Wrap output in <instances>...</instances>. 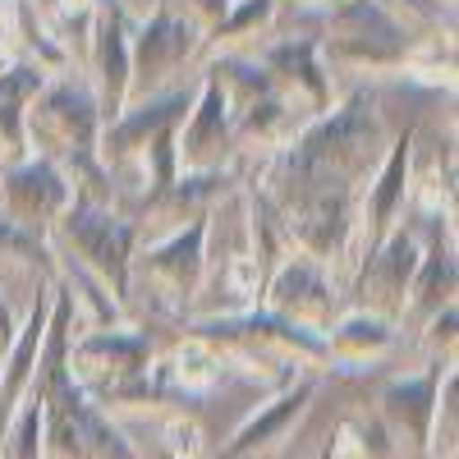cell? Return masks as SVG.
<instances>
[{"label": "cell", "mask_w": 459, "mask_h": 459, "mask_svg": "<svg viewBox=\"0 0 459 459\" xmlns=\"http://www.w3.org/2000/svg\"><path fill=\"white\" fill-rule=\"evenodd\" d=\"M386 157V129L368 97H350L326 106L313 125H303L294 143L281 147L272 166L266 203H290L303 194H354Z\"/></svg>", "instance_id": "6da1fadb"}, {"label": "cell", "mask_w": 459, "mask_h": 459, "mask_svg": "<svg viewBox=\"0 0 459 459\" xmlns=\"http://www.w3.org/2000/svg\"><path fill=\"white\" fill-rule=\"evenodd\" d=\"M23 129H28L32 157H47L69 170L83 161H97V138H101L97 97L69 79L42 83V92L23 106Z\"/></svg>", "instance_id": "7a4b0ae2"}, {"label": "cell", "mask_w": 459, "mask_h": 459, "mask_svg": "<svg viewBox=\"0 0 459 459\" xmlns=\"http://www.w3.org/2000/svg\"><path fill=\"white\" fill-rule=\"evenodd\" d=\"M317 56L326 69H395L409 60V32L381 0H340Z\"/></svg>", "instance_id": "3957f363"}, {"label": "cell", "mask_w": 459, "mask_h": 459, "mask_svg": "<svg viewBox=\"0 0 459 459\" xmlns=\"http://www.w3.org/2000/svg\"><path fill=\"white\" fill-rule=\"evenodd\" d=\"M51 239L65 244L69 257H79L74 266H83L88 276H97L115 299L129 294V262H134V244H138V225L115 216L101 203L74 198L65 207V216L56 221Z\"/></svg>", "instance_id": "277c9868"}, {"label": "cell", "mask_w": 459, "mask_h": 459, "mask_svg": "<svg viewBox=\"0 0 459 459\" xmlns=\"http://www.w3.org/2000/svg\"><path fill=\"white\" fill-rule=\"evenodd\" d=\"M207 235H212V216H194V221L166 230L157 244H147L143 257L129 262V281H134V272L147 276L161 308L194 303L203 290V276H207Z\"/></svg>", "instance_id": "5b68a950"}, {"label": "cell", "mask_w": 459, "mask_h": 459, "mask_svg": "<svg viewBox=\"0 0 459 459\" xmlns=\"http://www.w3.org/2000/svg\"><path fill=\"white\" fill-rule=\"evenodd\" d=\"M203 28H194L184 14L157 5L134 32H129V101L138 97H157L170 88L175 74L194 60Z\"/></svg>", "instance_id": "8992f818"}, {"label": "cell", "mask_w": 459, "mask_h": 459, "mask_svg": "<svg viewBox=\"0 0 459 459\" xmlns=\"http://www.w3.org/2000/svg\"><path fill=\"white\" fill-rule=\"evenodd\" d=\"M69 203H74V184L65 166L47 157H23L0 166V216L28 230V235L51 239V230Z\"/></svg>", "instance_id": "52a82bcc"}, {"label": "cell", "mask_w": 459, "mask_h": 459, "mask_svg": "<svg viewBox=\"0 0 459 459\" xmlns=\"http://www.w3.org/2000/svg\"><path fill=\"white\" fill-rule=\"evenodd\" d=\"M235 106L221 92L216 79H207L194 92V106H188L184 125L175 129V166L179 175H207V170H225L235 161Z\"/></svg>", "instance_id": "ba28073f"}, {"label": "cell", "mask_w": 459, "mask_h": 459, "mask_svg": "<svg viewBox=\"0 0 459 459\" xmlns=\"http://www.w3.org/2000/svg\"><path fill=\"white\" fill-rule=\"evenodd\" d=\"M276 212H281V225H285L294 253L313 257L322 266H335L344 257V248L354 244V235H359L354 194H303V198L281 203Z\"/></svg>", "instance_id": "9c48e42d"}, {"label": "cell", "mask_w": 459, "mask_h": 459, "mask_svg": "<svg viewBox=\"0 0 459 459\" xmlns=\"http://www.w3.org/2000/svg\"><path fill=\"white\" fill-rule=\"evenodd\" d=\"M423 257V244H418L413 230L404 225H391L381 235L368 257H363V272H359V294H363V313H377V317H400L404 308V290L413 281V266Z\"/></svg>", "instance_id": "30bf717a"}, {"label": "cell", "mask_w": 459, "mask_h": 459, "mask_svg": "<svg viewBox=\"0 0 459 459\" xmlns=\"http://www.w3.org/2000/svg\"><path fill=\"white\" fill-rule=\"evenodd\" d=\"M335 285L326 276V266L303 257V253H290L281 266L272 285H266V308H272L276 317L294 322V326H308V331H326L331 317H335Z\"/></svg>", "instance_id": "8fae6325"}, {"label": "cell", "mask_w": 459, "mask_h": 459, "mask_svg": "<svg viewBox=\"0 0 459 459\" xmlns=\"http://www.w3.org/2000/svg\"><path fill=\"white\" fill-rule=\"evenodd\" d=\"M92 69H97V110L101 125H110L115 115L129 106V19L120 10V0H110L92 14Z\"/></svg>", "instance_id": "7c38bea8"}, {"label": "cell", "mask_w": 459, "mask_h": 459, "mask_svg": "<svg viewBox=\"0 0 459 459\" xmlns=\"http://www.w3.org/2000/svg\"><path fill=\"white\" fill-rule=\"evenodd\" d=\"M262 69L272 79L276 97H285L294 110H299V101L313 106V115H322L331 106V74L317 56L313 37H290V42L262 51Z\"/></svg>", "instance_id": "4fadbf2b"}, {"label": "cell", "mask_w": 459, "mask_h": 459, "mask_svg": "<svg viewBox=\"0 0 459 459\" xmlns=\"http://www.w3.org/2000/svg\"><path fill=\"white\" fill-rule=\"evenodd\" d=\"M409 175H413V129H404L386 147V157H381V166L368 179V198H363V235H368V248L395 225V216H400V207L409 198Z\"/></svg>", "instance_id": "5bb4252c"}, {"label": "cell", "mask_w": 459, "mask_h": 459, "mask_svg": "<svg viewBox=\"0 0 459 459\" xmlns=\"http://www.w3.org/2000/svg\"><path fill=\"white\" fill-rule=\"evenodd\" d=\"M47 317H51V294L42 290L37 303H32V313L19 322L5 359H0V432H5V423L14 418L19 400L28 395L32 377H37V359H42V340H47Z\"/></svg>", "instance_id": "9a60e30c"}, {"label": "cell", "mask_w": 459, "mask_h": 459, "mask_svg": "<svg viewBox=\"0 0 459 459\" xmlns=\"http://www.w3.org/2000/svg\"><path fill=\"white\" fill-rule=\"evenodd\" d=\"M446 368L432 363L428 372L386 381V391H381V413H386V423H395L400 432H409L413 446H423V450L432 441V413H437V391H441Z\"/></svg>", "instance_id": "2e32d148"}, {"label": "cell", "mask_w": 459, "mask_h": 459, "mask_svg": "<svg viewBox=\"0 0 459 459\" xmlns=\"http://www.w3.org/2000/svg\"><path fill=\"white\" fill-rule=\"evenodd\" d=\"M74 363L88 377H138L152 363V344L147 335L129 331V326H97L74 344Z\"/></svg>", "instance_id": "e0dca14e"}, {"label": "cell", "mask_w": 459, "mask_h": 459, "mask_svg": "<svg viewBox=\"0 0 459 459\" xmlns=\"http://www.w3.org/2000/svg\"><path fill=\"white\" fill-rule=\"evenodd\" d=\"M446 303H455V248L437 239L413 266V281L404 290L400 317H423L428 322L437 308H446Z\"/></svg>", "instance_id": "ac0fdd59"}, {"label": "cell", "mask_w": 459, "mask_h": 459, "mask_svg": "<svg viewBox=\"0 0 459 459\" xmlns=\"http://www.w3.org/2000/svg\"><path fill=\"white\" fill-rule=\"evenodd\" d=\"M308 400H313V381H294L285 395H276L266 409H257V413L248 418V423L235 432V441H230V450H225L221 459H244V455H253V450H262V446H276L281 432L294 423L303 409H308Z\"/></svg>", "instance_id": "d6986e66"}, {"label": "cell", "mask_w": 459, "mask_h": 459, "mask_svg": "<svg viewBox=\"0 0 459 459\" xmlns=\"http://www.w3.org/2000/svg\"><path fill=\"white\" fill-rule=\"evenodd\" d=\"M391 322L386 317H377V313H350V317H340L326 335V354L331 359H372L381 350H391Z\"/></svg>", "instance_id": "ffe728a7"}, {"label": "cell", "mask_w": 459, "mask_h": 459, "mask_svg": "<svg viewBox=\"0 0 459 459\" xmlns=\"http://www.w3.org/2000/svg\"><path fill=\"white\" fill-rule=\"evenodd\" d=\"M0 459H47L42 446V391H28L0 432Z\"/></svg>", "instance_id": "44dd1931"}, {"label": "cell", "mask_w": 459, "mask_h": 459, "mask_svg": "<svg viewBox=\"0 0 459 459\" xmlns=\"http://www.w3.org/2000/svg\"><path fill=\"white\" fill-rule=\"evenodd\" d=\"M276 19V0H235L207 32H212V47H235L244 37H257L266 23Z\"/></svg>", "instance_id": "7402d4cb"}, {"label": "cell", "mask_w": 459, "mask_h": 459, "mask_svg": "<svg viewBox=\"0 0 459 459\" xmlns=\"http://www.w3.org/2000/svg\"><path fill=\"white\" fill-rule=\"evenodd\" d=\"M161 5H170V0H161ZM225 10H230V0H184V10H175V14H184L194 28H212Z\"/></svg>", "instance_id": "603a6c76"}, {"label": "cell", "mask_w": 459, "mask_h": 459, "mask_svg": "<svg viewBox=\"0 0 459 459\" xmlns=\"http://www.w3.org/2000/svg\"><path fill=\"white\" fill-rule=\"evenodd\" d=\"M428 344L432 350H455V303H446V308H437L428 317Z\"/></svg>", "instance_id": "cb8c5ba5"}, {"label": "cell", "mask_w": 459, "mask_h": 459, "mask_svg": "<svg viewBox=\"0 0 459 459\" xmlns=\"http://www.w3.org/2000/svg\"><path fill=\"white\" fill-rule=\"evenodd\" d=\"M14 331H19V322H14V313H10V303L0 299V350H10Z\"/></svg>", "instance_id": "d4e9b609"}, {"label": "cell", "mask_w": 459, "mask_h": 459, "mask_svg": "<svg viewBox=\"0 0 459 459\" xmlns=\"http://www.w3.org/2000/svg\"><path fill=\"white\" fill-rule=\"evenodd\" d=\"M120 5H134V0H120Z\"/></svg>", "instance_id": "484cf974"}]
</instances>
